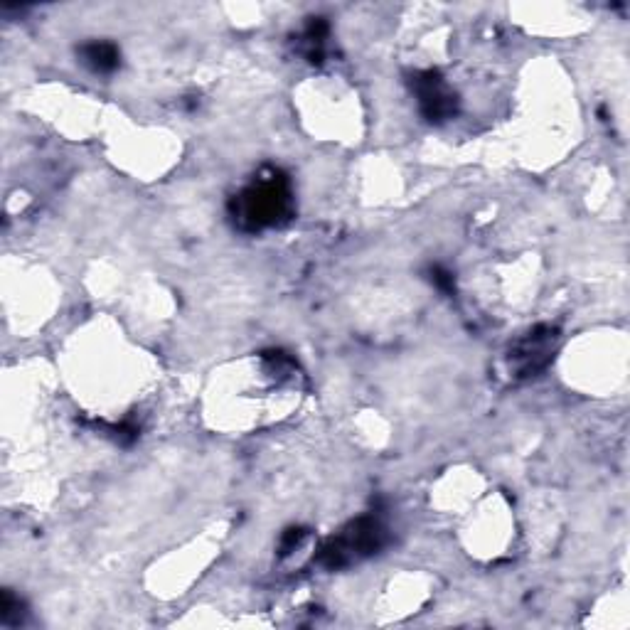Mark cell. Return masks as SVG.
<instances>
[{
	"label": "cell",
	"mask_w": 630,
	"mask_h": 630,
	"mask_svg": "<svg viewBox=\"0 0 630 630\" xmlns=\"http://www.w3.org/2000/svg\"><path fill=\"white\" fill-rule=\"evenodd\" d=\"M291 183L281 170L256 178L232 200V217L247 232L279 227L291 217Z\"/></svg>",
	"instance_id": "obj_1"
},
{
	"label": "cell",
	"mask_w": 630,
	"mask_h": 630,
	"mask_svg": "<svg viewBox=\"0 0 630 630\" xmlns=\"http://www.w3.org/2000/svg\"><path fill=\"white\" fill-rule=\"evenodd\" d=\"M387 544V527L382 525L379 517H360V520L350 522L340 535L320 547L315 562L325 569H343L347 564L357 562L377 554L379 549Z\"/></svg>",
	"instance_id": "obj_2"
},
{
	"label": "cell",
	"mask_w": 630,
	"mask_h": 630,
	"mask_svg": "<svg viewBox=\"0 0 630 630\" xmlns=\"http://www.w3.org/2000/svg\"><path fill=\"white\" fill-rule=\"evenodd\" d=\"M411 89H414L416 99H419V111L424 114V119L439 121L453 119L458 109V99L451 89L446 87V82L441 79L439 72H419L411 77Z\"/></svg>",
	"instance_id": "obj_3"
},
{
	"label": "cell",
	"mask_w": 630,
	"mask_h": 630,
	"mask_svg": "<svg viewBox=\"0 0 630 630\" xmlns=\"http://www.w3.org/2000/svg\"><path fill=\"white\" fill-rule=\"evenodd\" d=\"M554 340H557V330L554 328H537L535 333L527 335L510 355V362L515 365V370L520 375L530 377L542 370V367H547L549 357H552Z\"/></svg>",
	"instance_id": "obj_4"
},
{
	"label": "cell",
	"mask_w": 630,
	"mask_h": 630,
	"mask_svg": "<svg viewBox=\"0 0 630 630\" xmlns=\"http://www.w3.org/2000/svg\"><path fill=\"white\" fill-rule=\"evenodd\" d=\"M79 57L96 74H109L119 69L121 55L114 42H87L79 47Z\"/></svg>",
	"instance_id": "obj_5"
},
{
	"label": "cell",
	"mask_w": 630,
	"mask_h": 630,
	"mask_svg": "<svg viewBox=\"0 0 630 630\" xmlns=\"http://www.w3.org/2000/svg\"><path fill=\"white\" fill-rule=\"evenodd\" d=\"M328 23L323 18H311V23L306 25L301 35V47L303 55L311 62H323V50H325V40H328Z\"/></svg>",
	"instance_id": "obj_6"
},
{
	"label": "cell",
	"mask_w": 630,
	"mask_h": 630,
	"mask_svg": "<svg viewBox=\"0 0 630 630\" xmlns=\"http://www.w3.org/2000/svg\"><path fill=\"white\" fill-rule=\"evenodd\" d=\"M306 537H308V532L303 530V527H291V530H286L284 535H281V544H279L281 557H286V554H291L293 549L301 547V542Z\"/></svg>",
	"instance_id": "obj_7"
},
{
	"label": "cell",
	"mask_w": 630,
	"mask_h": 630,
	"mask_svg": "<svg viewBox=\"0 0 630 630\" xmlns=\"http://www.w3.org/2000/svg\"><path fill=\"white\" fill-rule=\"evenodd\" d=\"M431 281H434V286L443 293L456 291V281H453V274L451 271L443 269V266H434V269H431Z\"/></svg>",
	"instance_id": "obj_8"
}]
</instances>
